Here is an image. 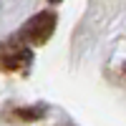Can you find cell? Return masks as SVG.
<instances>
[{"label":"cell","instance_id":"cell-2","mask_svg":"<svg viewBox=\"0 0 126 126\" xmlns=\"http://www.w3.org/2000/svg\"><path fill=\"white\" fill-rule=\"evenodd\" d=\"M56 23H58V15L53 10H43V13L33 15L30 20H25V23L20 25L18 35L23 38L28 46H43V43H48V38L53 35Z\"/></svg>","mask_w":126,"mask_h":126},{"label":"cell","instance_id":"cell-3","mask_svg":"<svg viewBox=\"0 0 126 126\" xmlns=\"http://www.w3.org/2000/svg\"><path fill=\"white\" fill-rule=\"evenodd\" d=\"M46 116V109L43 106H33V109H10L8 119L13 121H38Z\"/></svg>","mask_w":126,"mask_h":126},{"label":"cell","instance_id":"cell-4","mask_svg":"<svg viewBox=\"0 0 126 126\" xmlns=\"http://www.w3.org/2000/svg\"><path fill=\"white\" fill-rule=\"evenodd\" d=\"M48 3H61V0H48Z\"/></svg>","mask_w":126,"mask_h":126},{"label":"cell","instance_id":"cell-1","mask_svg":"<svg viewBox=\"0 0 126 126\" xmlns=\"http://www.w3.org/2000/svg\"><path fill=\"white\" fill-rule=\"evenodd\" d=\"M33 66V50L18 33L0 43V71L3 73H25Z\"/></svg>","mask_w":126,"mask_h":126}]
</instances>
